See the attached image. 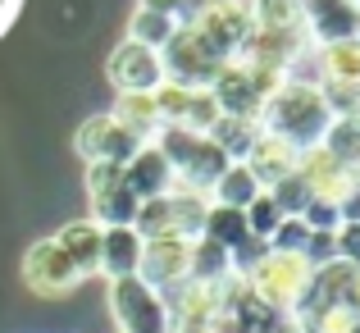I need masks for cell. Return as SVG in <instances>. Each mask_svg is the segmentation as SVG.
I'll return each mask as SVG.
<instances>
[{
	"label": "cell",
	"instance_id": "6da1fadb",
	"mask_svg": "<svg viewBox=\"0 0 360 333\" xmlns=\"http://www.w3.org/2000/svg\"><path fill=\"white\" fill-rule=\"evenodd\" d=\"M260 132L288 142L292 151H315L324 142L328 123H333V110H328L319 82H306V78H288L260 110Z\"/></svg>",
	"mask_w": 360,
	"mask_h": 333
},
{
	"label": "cell",
	"instance_id": "7a4b0ae2",
	"mask_svg": "<svg viewBox=\"0 0 360 333\" xmlns=\"http://www.w3.org/2000/svg\"><path fill=\"white\" fill-rule=\"evenodd\" d=\"M310 279L315 270L306 265V256H292V251H264V260L246 274V288L264 301L269 310L278 315H292L301 306V297L310 292Z\"/></svg>",
	"mask_w": 360,
	"mask_h": 333
},
{
	"label": "cell",
	"instance_id": "3957f363",
	"mask_svg": "<svg viewBox=\"0 0 360 333\" xmlns=\"http://www.w3.org/2000/svg\"><path fill=\"white\" fill-rule=\"evenodd\" d=\"M183 27H192V32L205 42V51H210L219 64H233V60H238V51H242V42L255 32V18H251V5L205 0V5L196 9V18H192V23H183Z\"/></svg>",
	"mask_w": 360,
	"mask_h": 333
},
{
	"label": "cell",
	"instance_id": "277c9868",
	"mask_svg": "<svg viewBox=\"0 0 360 333\" xmlns=\"http://www.w3.org/2000/svg\"><path fill=\"white\" fill-rule=\"evenodd\" d=\"M110 315L119 320V333H169V310L150 283L137 274L110 279Z\"/></svg>",
	"mask_w": 360,
	"mask_h": 333
},
{
	"label": "cell",
	"instance_id": "5b68a950",
	"mask_svg": "<svg viewBox=\"0 0 360 333\" xmlns=\"http://www.w3.org/2000/svg\"><path fill=\"white\" fill-rule=\"evenodd\" d=\"M160 60H165V82H183V87H210L214 73L224 69V64L205 51L201 37L183 23L174 27V37H169V46L160 51Z\"/></svg>",
	"mask_w": 360,
	"mask_h": 333
},
{
	"label": "cell",
	"instance_id": "8992f818",
	"mask_svg": "<svg viewBox=\"0 0 360 333\" xmlns=\"http://www.w3.org/2000/svg\"><path fill=\"white\" fill-rule=\"evenodd\" d=\"M23 283L37 297H64V292H73L82 283V274H78V265L55 246V237H41V242H32L23 251Z\"/></svg>",
	"mask_w": 360,
	"mask_h": 333
},
{
	"label": "cell",
	"instance_id": "52a82bcc",
	"mask_svg": "<svg viewBox=\"0 0 360 333\" xmlns=\"http://www.w3.org/2000/svg\"><path fill=\"white\" fill-rule=\"evenodd\" d=\"M192 274V242L187 237H141V265L137 279L150 283L155 292H169Z\"/></svg>",
	"mask_w": 360,
	"mask_h": 333
},
{
	"label": "cell",
	"instance_id": "ba28073f",
	"mask_svg": "<svg viewBox=\"0 0 360 333\" xmlns=\"http://www.w3.org/2000/svg\"><path fill=\"white\" fill-rule=\"evenodd\" d=\"M73 146H78V156L87 160V165H128L141 142L123 128L115 114H91L78 128V142H73Z\"/></svg>",
	"mask_w": 360,
	"mask_h": 333
},
{
	"label": "cell",
	"instance_id": "9c48e42d",
	"mask_svg": "<svg viewBox=\"0 0 360 333\" xmlns=\"http://www.w3.org/2000/svg\"><path fill=\"white\" fill-rule=\"evenodd\" d=\"M105 73L119 87V96L123 92H155L160 82H165V60H160V51H150V46L123 42V46H115Z\"/></svg>",
	"mask_w": 360,
	"mask_h": 333
},
{
	"label": "cell",
	"instance_id": "30bf717a",
	"mask_svg": "<svg viewBox=\"0 0 360 333\" xmlns=\"http://www.w3.org/2000/svg\"><path fill=\"white\" fill-rule=\"evenodd\" d=\"M297 174L306 178V187H310V196H319V201H333V206H342V196L356 187V169H347L342 160H333L324 146H315V151H301V160H297Z\"/></svg>",
	"mask_w": 360,
	"mask_h": 333
},
{
	"label": "cell",
	"instance_id": "8fae6325",
	"mask_svg": "<svg viewBox=\"0 0 360 333\" xmlns=\"http://www.w3.org/2000/svg\"><path fill=\"white\" fill-rule=\"evenodd\" d=\"M210 96L219 106V114H229V119H260V110H264V96L246 64H224L210 82Z\"/></svg>",
	"mask_w": 360,
	"mask_h": 333
},
{
	"label": "cell",
	"instance_id": "7c38bea8",
	"mask_svg": "<svg viewBox=\"0 0 360 333\" xmlns=\"http://www.w3.org/2000/svg\"><path fill=\"white\" fill-rule=\"evenodd\" d=\"M123 183H128V192L137 196V201H155V196L174 192L178 178H174V165L146 142V146H137V156L123 165Z\"/></svg>",
	"mask_w": 360,
	"mask_h": 333
},
{
	"label": "cell",
	"instance_id": "4fadbf2b",
	"mask_svg": "<svg viewBox=\"0 0 360 333\" xmlns=\"http://www.w3.org/2000/svg\"><path fill=\"white\" fill-rule=\"evenodd\" d=\"M297 160H301V151H292L288 142H278V137H269V132H260V137L251 142V151H246L242 165L251 169L255 178H260V187H274L278 178L297 174Z\"/></svg>",
	"mask_w": 360,
	"mask_h": 333
},
{
	"label": "cell",
	"instance_id": "5bb4252c",
	"mask_svg": "<svg viewBox=\"0 0 360 333\" xmlns=\"http://www.w3.org/2000/svg\"><path fill=\"white\" fill-rule=\"evenodd\" d=\"M55 246L78 265L82 279H96L101 274V224L96 220H73L55 233Z\"/></svg>",
	"mask_w": 360,
	"mask_h": 333
},
{
	"label": "cell",
	"instance_id": "9a60e30c",
	"mask_svg": "<svg viewBox=\"0 0 360 333\" xmlns=\"http://www.w3.org/2000/svg\"><path fill=\"white\" fill-rule=\"evenodd\" d=\"M141 265V233L137 228H101V274L128 279Z\"/></svg>",
	"mask_w": 360,
	"mask_h": 333
},
{
	"label": "cell",
	"instance_id": "2e32d148",
	"mask_svg": "<svg viewBox=\"0 0 360 333\" xmlns=\"http://www.w3.org/2000/svg\"><path fill=\"white\" fill-rule=\"evenodd\" d=\"M110 114H115V119L141 142V146H146V142H155V132L165 128V119H160V106H155V92H123Z\"/></svg>",
	"mask_w": 360,
	"mask_h": 333
},
{
	"label": "cell",
	"instance_id": "e0dca14e",
	"mask_svg": "<svg viewBox=\"0 0 360 333\" xmlns=\"http://www.w3.org/2000/svg\"><path fill=\"white\" fill-rule=\"evenodd\" d=\"M87 196H91V220H96L101 228H132V220H137V206L141 201L128 192L123 178L96 187V192H87Z\"/></svg>",
	"mask_w": 360,
	"mask_h": 333
},
{
	"label": "cell",
	"instance_id": "ac0fdd59",
	"mask_svg": "<svg viewBox=\"0 0 360 333\" xmlns=\"http://www.w3.org/2000/svg\"><path fill=\"white\" fill-rule=\"evenodd\" d=\"M260 192H264V187H260V178H255L251 169H246L242 160H238V165H229V169L219 174V183L210 187V206H229V211H246V206H251Z\"/></svg>",
	"mask_w": 360,
	"mask_h": 333
},
{
	"label": "cell",
	"instance_id": "d6986e66",
	"mask_svg": "<svg viewBox=\"0 0 360 333\" xmlns=\"http://www.w3.org/2000/svg\"><path fill=\"white\" fill-rule=\"evenodd\" d=\"M319 82H360V46L352 37L319 46Z\"/></svg>",
	"mask_w": 360,
	"mask_h": 333
},
{
	"label": "cell",
	"instance_id": "ffe728a7",
	"mask_svg": "<svg viewBox=\"0 0 360 333\" xmlns=\"http://www.w3.org/2000/svg\"><path fill=\"white\" fill-rule=\"evenodd\" d=\"M187 279H196V283H229L233 279L229 246L210 242V237H196L192 242V274H187Z\"/></svg>",
	"mask_w": 360,
	"mask_h": 333
},
{
	"label": "cell",
	"instance_id": "44dd1931",
	"mask_svg": "<svg viewBox=\"0 0 360 333\" xmlns=\"http://www.w3.org/2000/svg\"><path fill=\"white\" fill-rule=\"evenodd\" d=\"M255 137H260V123H255V119H229V114H219V123L210 128V142L233 160V165L246 160V151H251Z\"/></svg>",
	"mask_w": 360,
	"mask_h": 333
},
{
	"label": "cell",
	"instance_id": "7402d4cb",
	"mask_svg": "<svg viewBox=\"0 0 360 333\" xmlns=\"http://www.w3.org/2000/svg\"><path fill=\"white\" fill-rule=\"evenodd\" d=\"M174 27H178V18H169V14H155V9H132V18H128V42H137V46H150V51H165L169 46V37H174Z\"/></svg>",
	"mask_w": 360,
	"mask_h": 333
},
{
	"label": "cell",
	"instance_id": "603a6c76",
	"mask_svg": "<svg viewBox=\"0 0 360 333\" xmlns=\"http://www.w3.org/2000/svg\"><path fill=\"white\" fill-rule=\"evenodd\" d=\"M319 146H324L333 160H342L347 169H356V174H360V123L356 119H333Z\"/></svg>",
	"mask_w": 360,
	"mask_h": 333
},
{
	"label": "cell",
	"instance_id": "cb8c5ba5",
	"mask_svg": "<svg viewBox=\"0 0 360 333\" xmlns=\"http://www.w3.org/2000/svg\"><path fill=\"white\" fill-rule=\"evenodd\" d=\"M201 237H210V242H219V246H238V242H246V215L242 211H229V206H210L205 211V228H201Z\"/></svg>",
	"mask_w": 360,
	"mask_h": 333
},
{
	"label": "cell",
	"instance_id": "d4e9b609",
	"mask_svg": "<svg viewBox=\"0 0 360 333\" xmlns=\"http://www.w3.org/2000/svg\"><path fill=\"white\" fill-rule=\"evenodd\" d=\"M132 228H137L141 237H169V233H174V192H169V196H155V201H141Z\"/></svg>",
	"mask_w": 360,
	"mask_h": 333
},
{
	"label": "cell",
	"instance_id": "484cf974",
	"mask_svg": "<svg viewBox=\"0 0 360 333\" xmlns=\"http://www.w3.org/2000/svg\"><path fill=\"white\" fill-rule=\"evenodd\" d=\"M264 192L274 196V206H278V215H283V220H297V215L310 206V187H306V178H301V174L278 178V183H274V187H264Z\"/></svg>",
	"mask_w": 360,
	"mask_h": 333
},
{
	"label": "cell",
	"instance_id": "4316f807",
	"mask_svg": "<svg viewBox=\"0 0 360 333\" xmlns=\"http://www.w3.org/2000/svg\"><path fill=\"white\" fill-rule=\"evenodd\" d=\"M242 215H246V233L260 237V242H269L274 228L283 224V215H278V206H274V196H269V192H260V196H255V201L246 206Z\"/></svg>",
	"mask_w": 360,
	"mask_h": 333
},
{
	"label": "cell",
	"instance_id": "83f0119b",
	"mask_svg": "<svg viewBox=\"0 0 360 333\" xmlns=\"http://www.w3.org/2000/svg\"><path fill=\"white\" fill-rule=\"evenodd\" d=\"M301 224H306L310 233H338V228H342V211H338L333 201H319V196H310V206L301 211Z\"/></svg>",
	"mask_w": 360,
	"mask_h": 333
},
{
	"label": "cell",
	"instance_id": "f1b7e54d",
	"mask_svg": "<svg viewBox=\"0 0 360 333\" xmlns=\"http://www.w3.org/2000/svg\"><path fill=\"white\" fill-rule=\"evenodd\" d=\"M306 237H310V228L301 224V215H297V220H283L278 228H274V237H269V251H292V256H301V251H306Z\"/></svg>",
	"mask_w": 360,
	"mask_h": 333
},
{
	"label": "cell",
	"instance_id": "f546056e",
	"mask_svg": "<svg viewBox=\"0 0 360 333\" xmlns=\"http://www.w3.org/2000/svg\"><path fill=\"white\" fill-rule=\"evenodd\" d=\"M306 265L310 270H324V265H333L338 260V233H310L306 237Z\"/></svg>",
	"mask_w": 360,
	"mask_h": 333
},
{
	"label": "cell",
	"instance_id": "4dcf8cb0",
	"mask_svg": "<svg viewBox=\"0 0 360 333\" xmlns=\"http://www.w3.org/2000/svg\"><path fill=\"white\" fill-rule=\"evenodd\" d=\"M338 260L360 270V224H342L338 228Z\"/></svg>",
	"mask_w": 360,
	"mask_h": 333
},
{
	"label": "cell",
	"instance_id": "1f68e13d",
	"mask_svg": "<svg viewBox=\"0 0 360 333\" xmlns=\"http://www.w3.org/2000/svg\"><path fill=\"white\" fill-rule=\"evenodd\" d=\"M137 5H141V9H155V14H169V18H178V14H183V5H187V0H137Z\"/></svg>",
	"mask_w": 360,
	"mask_h": 333
},
{
	"label": "cell",
	"instance_id": "d6a6232c",
	"mask_svg": "<svg viewBox=\"0 0 360 333\" xmlns=\"http://www.w3.org/2000/svg\"><path fill=\"white\" fill-rule=\"evenodd\" d=\"M352 42H356V46H360V14H356V32H352Z\"/></svg>",
	"mask_w": 360,
	"mask_h": 333
},
{
	"label": "cell",
	"instance_id": "836d02e7",
	"mask_svg": "<svg viewBox=\"0 0 360 333\" xmlns=\"http://www.w3.org/2000/svg\"><path fill=\"white\" fill-rule=\"evenodd\" d=\"M229 5H251V0H229Z\"/></svg>",
	"mask_w": 360,
	"mask_h": 333
},
{
	"label": "cell",
	"instance_id": "e575fe53",
	"mask_svg": "<svg viewBox=\"0 0 360 333\" xmlns=\"http://www.w3.org/2000/svg\"><path fill=\"white\" fill-rule=\"evenodd\" d=\"M352 5H356V9H360V0H352Z\"/></svg>",
	"mask_w": 360,
	"mask_h": 333
}]
</instances>
